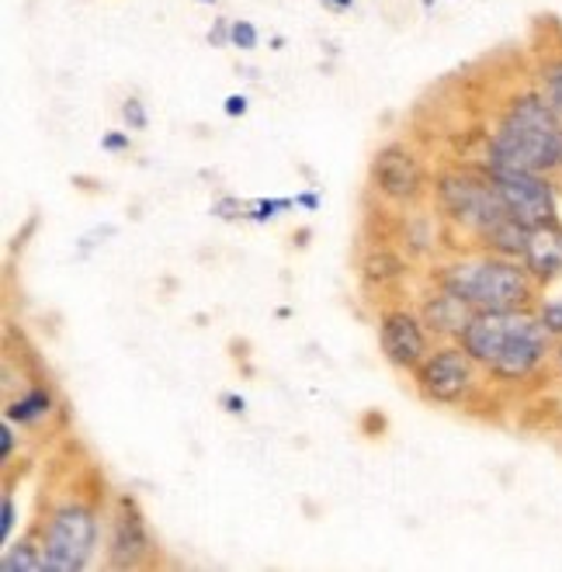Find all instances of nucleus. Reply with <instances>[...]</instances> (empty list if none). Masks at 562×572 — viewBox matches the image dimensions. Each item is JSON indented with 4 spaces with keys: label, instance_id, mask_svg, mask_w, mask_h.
Returning <instances> with one entry per match:
<instances>
[{
    "label": "nucleus",
    "instance_id": "f257e3e1",
    "mask_svg": "<svg viewBox=\"0 0 562 572\" xmlns=\"http://www.w3.org/2000/svg\"><path fill=\"white\" fill-rule=\"evenodd\" d=\"M487 167L493 170H534L549 174L562 167V118L539 94H524L510 104L490 139Z\"/></svg>",
    "mask_w": 562,
    "mask_h": 572
},
{
    "label": "nucleus",
    "instance_id": "f03ea898",
    "mask_svg": "<svg viewBox=\"0 0 562 572\" xmlns=\"http://www.w3.org/2000/svg\"><path fill=\"white\" fill-rule=\"evenodd\" d=\"M531 271L514 257H482L455 264L445 274V289L462 295L476 312L479 309H524L531 302Z\"/></svg>",
    "mask_w": 562,
    "mask_h": 572
},
{
    "label": "nucleus",
    "instance_id": "7ed1b4c3",
    "mask_svg": "<svg viewBox=\"0 0 562 572\" xmlns=\"http://www.w3.org/2000/svg\"><path fill=\"white\" fill-rule=\"evenodd\" d=\"M97 544V517L81 503H66L49 520L42 541L45 572H76L84 569Z\"/></svg>",
    "mask_w": 562,
    "mask_h": 572
},
{
    "label": "nucleus",
    "instance_id": "20e7f679",
    "mask_svg": "<svg viewBox=\"0 0 562 572\" xmlns=\"http://www.w3.org/2000/svg\"><path fill=\"white\" fill-rule=\"evenodd\" d=\"M438 198L455 222L476 229L479 237H487L490 229H497L503 219H510L507 205L493 185V177H490V185H482V180L466 177V174H445Z\"/></svg>",
    "mask_w": 562,
    "mask_h": 572
},
{
    "label": "nucleus",
    "instance_id": "39448f33",
    "mask_svg": "<svg viewBox=\"0 0 562 572\" xmlns=\"http://www.w3.org/2000/svg\"><path fill=\"white\" fill-rule=\"evenodd\" d=\"M493 185L507 205L510 219L534 229L542 222H555V195L552 185L534 170H493Z\"/></svg>",
    "mask_w": 562,
    "mask_h": 572
},
{
    "label": "nucleus",
    "instance_id": "423d86ee",
    "mask_svg": "<svg viewBox=\"0 0 562 572\" xmlns=\"http://www.w3.org/2000/svg\"><path fill=\"white\" fill-rule=\"evenodd\" d=\"M420 388L434 403H458L472 388V357L466 347H441L420 364Z\"/></svg>",
    "mask_w": 562,
    "mask_h": 572
},
{
    "label": "nucleus",
    "instance_id": "0eeeda50",
    "mask_svg": "<svg viewBox=\"0 0 562 572\" xmlns=\"http://www.w3.org/2000/svg\"><path fill=\"white\" fill-rule=\"evenodd\" d=\"M378 344H382V354H386L389 364L396 368H420L424 357H427V333H424V323L410 312H386L378 323Z\"/></svg>",
    "mask_w": 562,
    "mask_h": 572
},
{
    "label": "nucleus",
    "instance_id": "6e6552de",
    "mask_svg": "<svg viewBox=\"0 0 562 572\" xmlns=\"http://www.w3.org/2000/svg\"><path fill=\"white\" fill-rule=\"evenodd\" d=\"M372 180H375V188L393 201H414L424 188V174H420L417 156L403 146H386V149L375 153Z\"/></svg>",
    "mask_w": 562,
    "mask_h": 572
},
{
    "label": "nucleus",
    "instance_id": "1a4fd4ad",
    "mask_svg": "<svg viewBox=\"0 0 562 572\" xmlns=\"http://www.w3.org/2000/svg\"><path fill=\"white\" fill-rule=\"evenodd\" d=\"M149 552H153V541H149V531H146V517L139 513V507L129 497H122L118 510L112 517L108 562L115 569H129V565H139Z\"/></svg>",
    "mask_w": 562,
    "mask_h": 572
},
{
    "label": "nucleus",
    "instance_id": "9d476101",
    "mask_svg": "<svg viewBox=\"0 0 562 572\" xmlns=\"http://www.w3.org/2000/svg\"><path fill=\"white\" fill-rule=\"evenodd\" d=\"M524 268L539 284H549L562 274V226L542 222L528 229V247H524Z\"/></svg>",
    "mask_w": 562,
    "mask_h": 572
},
{
    "label": "nucleus",
    "instance_id": "9b49d317",
    "mask_svg": "<svg viewBox=\"0 0 562 572\" xmlns=\"http://www.w3.org/2000/svg\"><path fill=\"white\" fill-rule=\"evenodd\" d=\"M476 316V309L462 299V295H455L445 289V295H438L434 302H427L424 309V323L430 330H438V333H455V336H462V330L469 326V320Z\"/></svg>",
    "mask_w": 562,
    "mask_h": 572
},
{
    "label": "nucleus",
    "instance_id": "f8f14e48",
    "mask_svg": "<svg viewBox=\"0 0 562 572\" xmlns=\"http://www.w3.org/2000/svg\"><path fill=\"white\" fill-rule=\"evenodd\" d=\"M49 409H53V396H49L45 388H29V393H24L21 399L8 403L4 416H8L11 424L32 427V424H39V420H45Z\"/></svg>",
    "mask_w": 562,
    "mask_h": 572
},
{
    "label": "nucleus",
    "instance_id": "ddd939ff",
    "mask_svg": "<svg viewBox=\"0 0 562 572\" xmlns=\"http://www.w3.org/2000/svg\"><path fill=\"white\" fill-rule=\"evenodd\" d=\"M4 562L0 569L4 572H45V559H42V549L29 541H18V544H4Z\"/></svg>",
    "mask_w": 562,
    "mask_h": 572
},
{
    "label": "nucleus",
    "instance_id": "4468645a",
    "mask_svg": "<svg viewBox=\"0 0 562 572\" xmlns=\"http://www.w3.org/2000/svg\"><path fill=\"white\" fill-rule=\"evenodd\" d=\"M289 208H295V198H258V201H247V222H271L278 219L281 212H289Z\"/></svg>",
    "mask_w": 562,
    "mask_h": 572
},
{
    "label": "nucleus",
    "instance_id": "2eb2a0df",
    "mask_svg": "<svg viewBox=\"0 0 562 572\" xmlns=\"http://www.w3.org/2000/svg\"><path fill=\"white\" fill-rule=\"evenodd\" d=\"M399 271H403V264L396 257H389V253H372L368 260H365V278L368 281H393V278H399Z\"/></svg>",
    "mask_w": 562,
    "mask_h": 572
},
{
    "label": "nucleus",
    "instance_id": "dca6fc26",
    "mask_svg": "<svg viewBox=\"0 0 562 572\" xmlns=\"http://www.w3.org/2000/svg\"><path fill=\"white\" fill-rule=\"evenodd\" d=\"M542 97L549 101V108L562 118V60L545 66V94Z\"/></svg>",
    "mask_w": 562,
    "mask_h": 572
},
{
    "label": "nucleus",
    "instance_id": "f3484780",
    "mask_svg": "<svg viewBox=\"0 0 562 572\" xmlns=\"http://www.w3.org/2000/svg\"><path fill=\"white\" fill-rule=\"evenodd\" d=\"M229 45H237L243 52L258 49V29H253L250 21H233L229 24Z\"/></svg>",
    "mask_w": 562,
    "mask_h": 572
},
{
    "label": "nucleus",
    "instance_id": "a211bd4d",
    "mask_svg": "<svg viewBox=\"0 0 562 572\" xmlns=\"http://www.w3.org/2000/svg\"><path fill=\"white\" fill-rule=\"evenodd\" d=\"M212 216L222 219V222H233V219H247V201L233 198V195H226L212 205Z\"/></svg>",
    "mask_w": 562,
    "mask_h": 572
},
{
    "label": "nucleus",
    "instance_id": "6ab92c4d",
    "mask_svg": "<svg viewBox=\"0 0 562 572\" xmlns=\"http://www.w3.org/2000/svg\"><path fill=\"white\" fill-rule=\"evenodd\" d=\"M122 118H125V125L133 128V133H143V128L149 125V115L143 108V101H136V97H129V101L122 104Z\"/></svg>",
    "mask_w": 562,
    "mask_h": 572
},
{
    "label": "nucleus",
    "instance_id": "aec40b11",
    "mask_svg": "<svg viewBox=\"0 0 562 572\" xmlns=\"http://www.w3.org/2000/svg\"><path fill=\"white\" fill-rule=\"evenodd\" d=\"M539 320L552 336H562V299H552L539 309Z\"/></svg>",
    "mask_w": 562,
    "mask_h": 572
},
{
    "label": "nucleus",
    "instance_id": "412c9836",
    "mask_svg": "<svg viewBox=\"0 0 562 572\" xmlns=\"http://www.w3.org/2000/svg\"><path fill=\"white\" fill-rule=\"evenodd\" d=\"M11 531H14V497L8 492V497L0 500V534H4V544L11 541Z\"/></svg>",
    "mask_w": 562,
    "mask_h": 572
},
{
    "label": "nucleus",
    "instance_id": "4be33fe9",
    "mask_svg": "<svg viewBox=\"0 0 562 572\" xmlns=\"http://www.w3.org/2000/svg\"><path fill=\"white\" fill-rule=\"evenodd\" d=\"M129 146H133L129 133H105V136H101V149H105V153H129Z\"/></svg>",
    "mask_w": 562,
    "mask_h": 572
},
{
    "label": "nucleus",
    "instance_id": "5701e85b",
    "mask_svg": "<svg viewBox=\"0 0 562 572\" xmlns=\"http://www.w3.org/2000/svg\"><path fill=\"white\" fill-rule=\"evenodd\" d=\"M247 104H250V101H247L243 94H229L226 104H222V112H226L229 118H240V115H247Z\"/></svg>",
    "mask_w": 562,
    "mask_h": 572
},
{
    "label": "nucleus",
    "instance_id": "b1692460",
    "mask_svg": "<svg viewBox=\"0 0 562 572\" xmlns=\"http://www.w3.org/2000/svg\"><path fill=\"white\" fill-rule=\"evenodd\" d=\"M0 455H4V461L14 455V427L8 416H4V427H0Z\"/></svg>",
    "mask_w": 562,
    "mask_h": 572
},
{
    "label": "nucleus",
    "instance_id": "393cba45",
    "mask_svg": "<svg viewBox=\"0 0 562 572\" xmlns=\"http://www.w3.org/2000/svg\"><path fill=\"white\" fill-rule=\"evenodd\" d=\"M229 24H233V21H216L212 24V32H209V42L212 45H226L229 42Z\"/></svg>",
    "mask_w": 562,
    "mask_h": 572
},
{
    "label": "nucleus",
    "instance_id": "a878e982",
    "mask_svg": "<svg viewBox=\"0 0 562 572\" xmlns=\"http://www.w3.org/2000/svg\"><path fill=\"white\" fill-rule=\"evenodd\" d=\"M222 406H226V413H233V416L247 413V399L237 396V393H226V396H222Z\"/></svg>",
    "mask_w": 562,
    "mask_h": 572
},
{
    "label": "nucleus",
    "instance_id": "bb28decb",
    "mask_svg": "<svg viewBox=\"0 0 562 572\" xmlns=\"http://www.w3.org/2000/svg\"><path fill=\"white\" fill-rule=\"evenodd\" d=\"M295 205L305 208V212H316V208H320V195H316V191H305V195L295 198Z\"/></svg>",
    "mask_w": 562,
    "mask_h": 572
},
{
    "label": "nucleus",
    "instance_id": "cd10ccee",
    "mask_svg": "<svg viewBox=\"0 0 562 572\" xmlns=\"http://www.w3.org/2000/svg\"><path fill=\"white\" fill-rule=\"evenodd\" d=\"M326 4L334 8V11H344V8H351V4H354V0H326Z\"/></svg>",
    "mask_w": 562,
    "mask_h": 572
},
{
    "label": "nucleus",
    "instance_id": "c85d7f7f",
    "mask_svg": "<svg viewBox=\"0 0 562 572\" xmlns=\"http://www.w3.org/2000/svg\"><path fill=\"white\" fill-rule=\"evenodd\" d=\"M198 4H216V0H198Z\"/></svg>",
    "mask_w": 562,
    "mask_h": 572
},
{
    "label": "nucleus",
    "instance_id": "c756f323",
    "mask_svg": "<svg viewBox=\"0 0 562 572\" xmlns=\"http://www.w3.org/2000/svg\"><path fill=\"white\" fill-rule=\"evenodd\" d=\"M430 4H434V0H424V8H430Z\"/></svg>",
    "mask_w": 562,
    "mask_h": 572
},
{
    "label": "nucleus",
    "instance_id": "7c9ffc66",
    "mask_svg": "<svg viewBox=\"0 0 562 572\" xmlns=\"http://www.w3.org/2000/svg\"><path fill=\"white\" fill-rule=\"evenodd\" d=\"M559 364H562V347H559Z\"/></svg>",
    "mask_w": 562,
    "mask_h": 572
}]
</instances>
